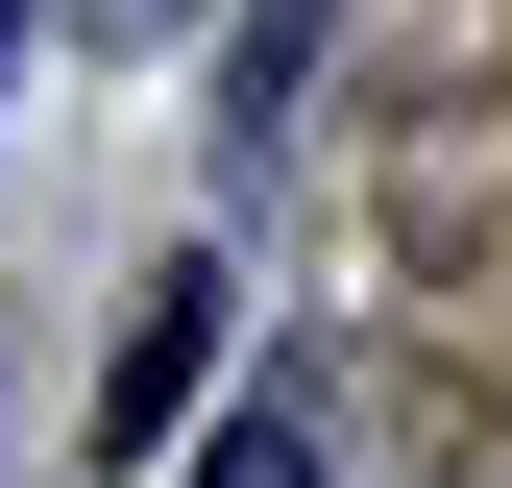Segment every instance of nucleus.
<instances>
[{"label": "nucleus", "instance_id": "nucleus-2", "mask_svg": "<svg viewBox=\"0 0 512 488\" xmlns=\"http://www.w3.org/2000/svg\"><path fill=\"white\" fill-rule=\"evenodd\" d=\"M196 488H293V415H244V440H220V464H196Z\"/></svg>", "mask_w": 512, "mask_h": 488}, {"label": "nucleus", "instance_id": "nucleus-1", "mask_svg": "<svg viewBox=\"0 0 512 488\" xmlns=\"http://www.w3.org/2000/svg\"><path fill=\"white\" fill-rule=\"evenodd\" d=\"M196 366H220V269H171V293H147V342H122V391H98V464H147L171 415H196Z\"/></svg>", "mask_w": 512, "mask_h": 488}]
</instances>
